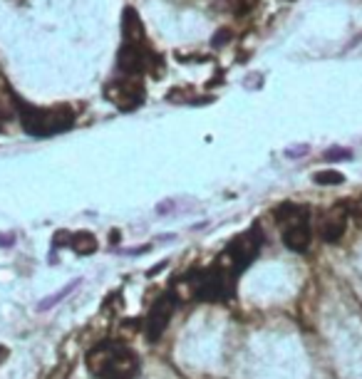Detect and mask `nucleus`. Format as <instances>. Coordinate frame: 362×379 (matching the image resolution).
I'll list each match as a JSON object with an SVG mask.
<instances>
[{
	"instance_id": "f257e3e1",
	"label": "nucleus",
	"mask_w": 362,
	"mask_h": 379,
	"mask_svg": "<svg viewBox=\"0 0 362 379\" xmlns=\"http://www.w3.org/2000/svg\"><path fill=\"white\" fill-rule=\"evenodd\" d=\"M84 365L97 379H134L139 372V357L119 342H99L87 352Z\"/></svg>"
},
{
	"instance_id": "f03ea898",
	"label": "nucleus",
	"mask_w": 362,
	"mask_h": 379,
	"mask_svg": "<svg viewBox=\"0 0 362 379\" xmlns=\"http://www.w3.org/2000/svg\"><path fill=\"white\" fill-rule=\"evenodd\" d=\"M20 122L23 129L30 137H55L62 131L72 129L75 125V112L67 105H55V107H33V105H20Z\"/></svg>"
},
{
	"instance_id": "7ed1b4c3",
	"label": "nucleus",
	"mask_w": 362,
	"mask_h": 379,
	"mask_svg": "<svg viewBox=\"0 0 362 379\" xmlns=\"http://www.w3.org/2000/svg\"><path fill=\"white\" fill-rule=\"evenodd\" d=\"M117 65L127 77H139L142 73H149L152 77H159L164 73V60L147 45V40H124L119 47Z\"/></svg>"
},
{
	"instance_id": "20e7f679",
	"label": "nucleus",
	"mask_w": 362,
	"mask_h": 379,
	"mask_svg": "<svg viewBox=\"0 0 362 379\" xmlns=\"http://www.w3.org/2000/svg\"><path fill=\"white\" fill-rule=\"evenodd\" d=\"M236 270L226 263H214L208 270H204V278H201V290L199 298L206 302H224L231 300L233 293H236Z\"/></svg>"
},
{
	"instance_id": "39448f33",
	"label": "nucleus",
	"mask_w": 362,
	"mask_h": 379,
	"mask_svg": "<svg viewBox=\"0 0 362 379\" xmlns=\"http://www.w3.org/2000/svg\"><path fill=\"white\" fill-rule=\"evenodd\" d=\"M104 94H107V99H110L117 109L134 112L144 105V94H147V90H144L142 77H127V75H124V77L110 82L107 90H104Z\"/></svg>"
},
{
	"instance_id": "423d86ee",
	"label": "nucleus",
	"mask_w": 362,
	"mask_h": 379,
	"mask_svg": "<svg viewBox=\"0 0 362 379\" xmlns=\"http://www.w3.org/2000/svg\"><path fill=\"white\" fill-rule=\"evenodd\" d=\"M261 246H263V235L258 233V228H248L241 235H236L231 243L226 246V258L231 263V268L236 273L246 270L261 253Z\"/></svg>"
},
{
	"instance_id": "0eeeda50",
	"label": "nucleus",
	"mask_w": 362,
	"mask_h": 379,
	"mask_svg": "<svg viewBox=\"0 0 362 379\" xmlns=\"http://www.w3.org/2000/svg\"><path fill=\"white\" fill-rule=\"evenodd\" d=\"M348 221H350L348 201L335 203L333 209H328L323 213V221H320V238H323L325 243H337L345 235Z\"/></svg>"
},
{
	"instance_id": "6e6552de",
	"label": "nucleus",
	"mask_w": 362,
	"mask_h": 379,
	"mask_svg": "<svg viewBox=\"0 0 362 379\" xmlns=\"http://www.w3.org/2000/svg\"><path fill=\"white\" fill-rule=\"evenodd\" d=\"M174 305L176 302L171 300V295H162V298L152 305V310H149V315H147V337L152 342L159 340L164 335L169 320H171V315H174Z\"/></svg>"
},
{
	"instance_id": "1a4fd4ad",
	"label": "nucleus",
	"mask_w": 362,
	"mask_h": 379,
	"mask_svg": "<svg viewBox=\"0 0 362 379\" xmlns=\"http://www.w3.org/2000/svg\"><path fill=\"white\" fill-rule=\"evenodd\" d=\"M201 278H204V273H199V270H189V273L181 275L179 280H174L171 290H169L171 300L174 302L196 300V298H199V290H201Z\"/></svg>"
},
{
	"instance_id": "9d476101",
	"label": "nucleus",
	"mask_w": 362,
	"mask_h": 379,
	"mask_svg": "<svg viewBox=\"0 0 362 379\" xmlns=\"http://www.w3.org/2000/svg\"><path fill=\"white\" fill-rule=\"evenodd\" d=\"M311 241H313L311 221L293 223V226H285V228H283V243L291 250H295V253H303V250H308Z\"/></svg>"
},
{
	"instance_id": "9b49d317",
	"label": "nucleus",
	"mask_w": 362,
	"mask_h": 379,
	"mask_svg": "<svg viewBox=\"0 0 362 379\" xmlns=\"http://www.w3.org/2000/svg\"><path fill=\"white\" fill-rule=\"evenodd\" d=\"M276 218L278 223L285 226H293V223H303V221H311V211L308 206H300V203H280L276 209Z\"/></svg>"
},
{
	"instance_id": "f8f14e48",
	"label": "nucleus",
	"mask_w": 362,
	"mask_h": 379,
	"mask_svg": "<svg viewBox=\"0 0 362 379\" xmlns=\"http://www.w3.org/2000/svg\"><path fill=\"white\" fill-rule=\"evenodd\" d=\"M67 246H70L77 255H92V253H97V248H99L97 238H95V233H90V231L70 233V243H67Z\"/></svg>"
},
{
	"instance_id": "ddd939ff",
	"label": "nucleus",
	"mask_w": 362,
	"mask_h": 379,
	"mask_svg": "<svg viewBox=\"0 0 362 379\" xmlns=\"http://www.w3.org/2000/svg\"><path fill=\"white\" fill-rule=\"evenodd\" d=\"M122 33H124V40H147L144 38V23L139 20L134 8H124Z\"/></svg>"
},
{
	"instance_id": "4468645a",
	"label": "nucleus",
	"mask_w": 362,
	"mask_h": 379,
	"mask_svg": "<svg viewBox=\"0 0 362 379\" xmlns=\"http://www.w3.org/2000/svg\"><path fill=\"white\" fill-rule=\"evenodd\" d=\"M77 288H80V280H70V283H67V285H65V288H62V290H58V293L52 295V298H45V300L40 302L38 307H40V310H50V307H55L60 300H65L67 295H70L72 290H77Z\"/></svg>"
},
{
	"instance_id": "2eb2a0df",
	"label": "nucleus",
	"mask_w": 362,
	"mask_h": 379,
	"mask_svg": "<svg viewBox=\"0 0 362 379\" xmlns=\"http://www.w3.org/2000/svg\"><path fill=\"white\" fill-rule=\"evenodd\" d=\"M313 181L320 183V186H340L345 181V177L340 171H317L315 177H313Z\"/></svg>"
},
{
	"instance_id": "dca6fc26",
	"label": "nucleus",
	"mask_w": 362,
	"mask_h": 379,
	"mask_svg": "<svg viewBox=\"0 0 362 379\" xmlns=\"http://www.w3.org/2000/svg\"><path fill=\"white\" fill-rule=\"evenodd\" d=\"M348 213H350V221L355 223L357 228H362V196L348 201Z\"/></svg>"
},
{
	"instance_id": "f3484780",
	"label": "nucleus",
	"mask_w": 362,
	"mask_h": 379,
	"mask_svg": "<svg viewBox=\"0 0 362 379\" xmlns=\"http://www.w3.org/2000/svg\"><path fill=\"white\" fill-rule=\"evenodd\" d=\"M325 159H328V161H337V159L348 161V159H352V154H350V149H340V146H333V149L325 154Z\"/></svg>"
},
{
	"instance_id": "a211bd4d",
	"label": "nucleus",
	"mask_w": 362,
	"mask_h": 379,
	"mask_svg": "<svg viewBox=\"0 0 362 379\" xmlns=\"http://www.w3.org/2000/svg\"><path fill=\"white\" fill-rule=\"evenodd\" d=\"M308 149H311V146H308V144H300V146H291V149H285V157H288V159H298V157H305V154H308Z\"/></svg>"
},
{
	"instance_id": "6ab92c4d",
	"label": "nucleus",
	"mask_w": 362,
	"mask_h": 379,
	"mask_svg": "<svg viewBox=\"0 0 362 379\" xmlns=\"http://www.w3.org/2000/svg\"><path fill=\"white\" fill-rule=\"evenodd\" d=\"M8 360V347H3L0 345V365H3V362Z\"/></svg>"
},
{
	"instance_id": "aec40b11",
	"label": "nucleus",
	"mask_w": 362,
	"mask_h": 379,
	"mask_svg": "<svg viewBox=\"0 0 362 379\" xmlns=\"http://www.w3.org/2000/svg\"><path fill=\"white\" fill-rule=\"evenodd\" d=\"M10 243H13L10 235H0V246H10Z\"/></svg>"
}]
</instances>
